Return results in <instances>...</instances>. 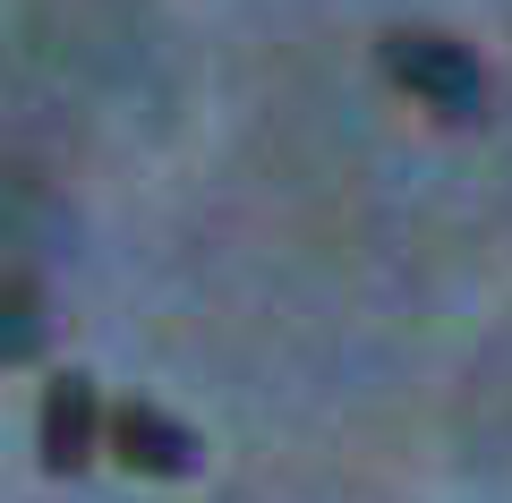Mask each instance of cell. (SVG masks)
Masks as SVG:
<instances>
[{
	"instance_id": "cell-1",
	"label": "cell",
	"mask_w": 512,
	"mask_h": 503,
	"mask_svg": "<svg viewBox=\"0 0 512 503\" xmlns=\"http://www.w3.org/2000/svg\"><path fill=\"white\" fill-rule=\"evenodd\" d=\"M384 77L402 94H419L436 120H478V111H487V69H478V52L453 43V35H427V26L384 35Z\"/></svg>"
},
{
	"instance_id": "cell-2",
	"label": "cell",
	"mask_w": 512,
	"mask_h": 503,
	"mask_svg": "<svg viewBox=\"0 0 512 503\" xmlns=\"http://www.w3.org/2000/svg\"><path fill=\"white\" fill-rule=\"evenodd\" d=\"M35 452H43L52 478H77V469L103 452V393H94V376H52V384H43Z\"/></svg>"
},
{
	"instance_id": "cell-3",
	"label": "cell",
	"mask_w": 512,
	"mask_h": 503,
	"mask_svg": "<svg viewBox=\"0 0 512 503\" xmlns=\"http://www.w3.org/2000/svg\"><path fill=\"white\" fill-rule=\"evenodd\" d=\"M103 444L120 469H137V478H188L197 469V435L180 427V418H163L154 401H120V410L103 418Z\"/></svg>"
},
{
	"instance_id": "cell-4",
	"label": "cell",
	"mask_w": 512,
	"mask_h": 503,
	"mask_svg": "<svg viewBox=\"0 0 512 503\" xmlns=\"http://www.w3.org/2000/svg\"><path fill=\"white\" fill-rule=\"evenodd\" d=\"M52 342V316H43V290L35 282H0V367L35 359Z\"/></svg>"
}]
</instances>
